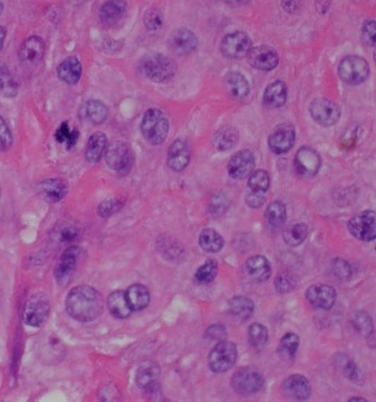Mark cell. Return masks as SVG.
<instances>
[{"mask_svg":"<svg viewBox=\"0 0 376 402\" xmlns=\"http://www.w3.org/2000/svg\"><path fill=\"white\" fill-rule=\"evenodd\" d=\"M142 68L147 78L157 83L169 81L176 74V64L174 61L162 54L148 57L145 60Z\"/></svg>","mask_w":376,"mask_h":402,"instance_id":"obj_8","label":"cell"},{"mask_svg":"<svg viewBox=\"0 0 376 402\" xmlns=\"http://www.w3.org/2000/svg\"><path fill=\"white\" fill-rule=\"evenodd\" d=\"M68 182L61 178H49L39 185V191L47 201L56 203L61 201L68 194Z\"/></svg>","mask_w":376,"mask_h":402,"instance_id":"obj_23","label":"cell"},{"mask_svg":"<svg viewBox=\"0 0 376 402\" xmlns=\"http://www.w3.org/2000/svg\"><path fill=\"white\" fill-rule=\"evenodd\" d=\"M265 384L263 374L255 368L246 367L233 374L231 386L242 396H252L262 390Z\"/></svg>","mask_w":376,"mask_h":402,"instance_id":"obj_6","label":"cell"},{"mask_svg":"<svg viewBox=\"0 0 376 402\" xmlns=\"http://www.w3.org/2000/svg\"><path fill=\"white\" fill-rule=\"evenodd\" d=\"M46 51L44 41L40 37L25 39L19 49V59L25 64H37L42 60Z\"/></svg>","mask_w":376,"mask_h":402,"instance_id":"obj_22","label":"cell"},{"mask_svg":"<svg viewBox=\"0 0 376 402\" xmlns=\"http://www.w3.org/2000/svg\"><path fill=\"white\" fill-rule=\"evenodd\" d=\"M252 49V41L246 33L236 31L223 38L221 51L227 58L242 59L248 56Z\"/></svg>","mask_w":376,"mask_h":402,"instance_id":"obj_11","label":"cell"},{"mask_svg":"<svg viewBox=\"0 0 376 402\" xmlns=\"http://www.w3.org/2000/svg\"><path fill=\"white\" fill-rule=\"evenodd\" d=\"M305 297L315 309L328 311L336 303V292L334 288L327 284H315L307 290Z\"/></svg>","mask_w":376,"mask_h":402,"instance_id":"obj_17","label":"cell"},{"mask_svg":"<svg viewBox=\"0 0 376 402\" xmlns=\"http://www.w3.org/2000/svg\"><path fill=\"white\" fill-rule=\"evenodd\" d=\"M238 141V132L233 127H223L213 136L212 143L215 150L225 152L232 150Z\"/></svg>","mask_w":376,"mask_h":402,"instance_id":"obj_34","label":"cell"},{"mask_svg":"<svg viewBox=\"0 0 376 402\" xmlns=\"http://www.w3.org/2000/svg\"><path fill=\"white\" fill-rule=\"evenodd\" d=\"M140 129L147 142L152 145H160L164 142L169 132V121L164 112L150 109L142 117Z\"/></svg>","mask_w":376,"mask_h":402,"instance_id":"obj_2","label":"cell"},{"mask_svg":"<svg viewBox=\"0 0 376 402\" xmlns=\"http://www.w3.org/2000/svg\"><path fill=\"white\" fill-rule=\"evenodd\" d=\"M126 8L124 0H109L102 6L99 18L104 25H116L126 13Z\"/></svg>","mask_w":376,"mask_h":402,"instance_id":"obj_27","label":"cell"},{"mask_svg":"<svg viewBox=\"0 0 376 402\" xmlns=\"http://www.w3.org/2000/svg\"><path fill=\"white\" fill-rule=\"evenodd\" d=\"M109 147L107 135L102 132L94 133L86 145L85 158L92 164L101 162Z\"/></svg>","mask_w":376,"mask_h":402,"instance_id":"obj_26","label":"cell"},{"mask_svg":"<svg viewBox=\"0 0 376 402\" xmlns=\"http://www.w3.org/2000/svg\"><path fill=\"white\" fill-rule=\"evenodd\" d=\"M229 311L232 317L248 321L254 315L255 304L248 296H234L229 301Z\"/></svg>","mask_w":376,"mask_h":402,"instance_id":"obj_30","label":"cell"},{"mask_svg":"<svg viewBox=\"0 0 376 402\" xmlns=\"http://www.w3.org/2000/svg\"><path fill=\"white\" fill-rule=\"evenodd\" d=\"M224 1L232 6H243L246 5L250 0H224Z\"/></svg>","mask_w":376,"mask_h":402,"instance_id":"obj_57","label":"cell"},{"mask_svg":"<svg viewBox=\"0 0 376 402\" xmlns=\"http://www.w3.org/2000/svg\"><path fill=\"white\" fill-rule=\"evenodd\" d=\"M299 344H301V339L298 335L295 333H287L284 335L278 345V355L285 362L293 360L298 352Z\"/></svg>","mask_w":376,"mask_h":402,"instance_id":"obj_35","label":"cell"},{"mask_svg":"<svg viewBox=\"0 0 376 402\" xmlns=\"http://www.w3.org/2000/svg\"><path fill=\"white\" fill-rule=\"evenodd\" d=\"M78 137H80V133H78V129H70L68 122H63L56 133V142L59 144L66 145L68 150H70L76 144Z\"/></svg>","mask_w":376,"mask_h":402,"instance_id":"obj_45","label":"cell"},{"mask_svg":"<svg viewBox=\"0 0 376 402\" xmlns=\"http://www.w3.org/2000/svg\"><path fill=\"white\" fill-rule=\"evenodd\" d=\"M311 117L322 126H332L341 117L338 104L326 99H316L310 105Z\"/></svg>","mask_w":376,"mask_h":402,"instance_id":"obj_13","label":"cell"},{"mask_svg":"<svg viewBox=\"0 0 376 402\" xmlns=\"http://www.w3.org/2000/svg\"><path fill=\"white\" fill-rule=\"evenodd\" d=\"M336 364L341 372L348 380H351L352 382L356 384H363V374H361L358 366L350 358H348L346 355H338L336 358Z\"/></svg>","mask_w":376,"mask_h":402,"instance_id":"obj_37","label":"cell"},{"mask_svg":"<svg viewBox=\"0 0 376 402\" xmlns=\"http://www.w3.org/2000/svg\"><path fill=\"white\" fill-rule=\"evenodd\" d=\"M66 309L72 319L78 321H95L103 313V296L90 285H80L68 292Z\"/></svg>","mask_w":376,"mask_h":402,"instance_id":"obj_1","label":"cell"},{"mask_svg":"<svg viewBox=\"0 0 376 402\" xmlns=\"http://www.w3.org/2000/svg\"><path fill=\"white\" fill-rule=\"evenodd\" d=\"M126 299L133 311H142L150 303V290L142 284H133L127 288Z\"/></svg>","mask_w":376,"mask_h":402,"instance_id":"obj_29","label":"cell"},{"mask_svg":"<svg viewBox=\"0 0 376 402\" xmlns=\"http://www.w3.org/2000/svg\"><path fill=\"white\" fill-rule=\"evenodd\" d=\"M226 201L227 198L225 197V196H215V197L213 198L211 206H210V207H211V213H213L214 215H222L225 209H227V205H229Z\"/></svg>","mask_w":376,"mask_h":402,"instance_id":"obj_54","label":"cell"},{"mask_svg":"<svg viewBox=\"0 0 376 402\" xmlns=\"http://www.w3.org/2000/svg\"><path fill=\"white\" fill-rule=\"evenodd\" d=\"M13 137L5 119L0 117V153L6 152L13 146Z\"/></svg>","mask_w":376,"mask_h":402,"instance_id":"obj_49","label":"cell"},{"mask_svg":"<svg viewBox=\"0 0 376 402\" xmlns=\"http://www.w3.org/2000/svg\"><path fill=\"white\" fill-rule=\"evenodd\" d=\"M287 100V86L283 81H275L266 88L264 104L268 109L283 107Z\"/></svg>","mask_w":376,"mask_h":402,"instance_id":"obj_32","label":"cell"},{"mask_svg":"<svg viewBox=\"0 0 376 402\" xmlns=\"http://www.w3.org/2000/svg\"><path fill=\"white\" fill-rule=\"evenodd\" d=\"M248 64L260 71H270L278 66L279 57L274 49L267 46L252 48L248 54Z\"/></svg>","mask_w":376,"mask_h":402,"instance_id":"obj_20","label":"cell"},{"mask_svg":"<svg viewBox=\"0 0 376 402\" xmlns=\"http://www.w3.org/2000/svg\"><path fill=\"white\" fill-rule=\"evenodd\" d=\"M283 7L285 8V11L293 13L297 8V3L296 0H283Z\"/></svg>","mask_w":376,"mask_h":402,"instance_id":"obj_56","label":"cell"},{"mask_svg":"<svg viewBox=\"0 0 376 402\" xmlns=\"http://www.w3.org/2000/svg\"><path fill=\"white\" fill-rule=\"evenodd\" d=\"M225 335H226V331L224 327L221 325H213L207 329L205 336L209 337L210 339H222Z\"/></svg>","mask_w":376,"mask_h":402,"instance_id":"obj_55","label":"cell"},{"mask_svg":"<svg viewBox=\"0 0 376 402\" xmlns=\"http://www.w3.org/2000/svg\"><path fill=\"white\" fill-rule=\"evenodd\" d=\"M199 246L207 253H217L224 247V239L214 229L207 228L199 235Z\"/></svg>","mask_w":376,"mask_h":402,"instance_id":"obj_33","label":"cell"},{"mask_svg":"<svg viewBox=\"0 0 376 402\" xmlns=\"http://www.w3.org/2000/svg\"><path fill=\"white\" fill-rule=\"evenodd\" d=\"M296 172L303 178H310L318 174L321 167V157L311 147H301L295 156Z\"/></svg>","mask_w":376,"mask_h":402,"instance_id":"obj_12","label":"cell"},{"mask_svg":"<svg viewBox=\"0 0 376 402\" xmlns=\"http://www.w3.org/2000/svg\"><path fill=\"white\" fill-rule=\"evenodd\" d=\"M78 1H80V3H83V1H86V0H78Z\"/></svg>","mask_w":376,"mask_h":402,"instance_id":"obj_61","label":"cell"},{"mask_svg":"<svg viewBox=\"0 0 376 402\" xmlns=\"http://www.w3.org/2000/svg\"><path fill=\"white\" fill-rule=\"evenodd\" d=\"M58 76L61 81L70 85L78 83L82 76L81 62L75 57H68L59 66Z\"/></svg>","mask_w":376,"mask_h":402,"instance_id":"obj_28","label":"cell"},{"mask_svg":"<svg viewBox=\"0 0 376 402\" xmlns=\"http://www.w3.org/2000/svg\"><path fill=\"white\" fill-rule=\"evenodd\" d=\"M331 273L339 281L346 282L351 278V266L342 259H334L331 264Z\"/></svg>","mask_w":376,"mask_h":402,"instance_id":"obj_47","label":"cell"},{"mask_svg":"<svg viewBox=\"0 0 376 402\" xmlns=\"http://www.w3.org/2000/svg\"><path fill=\"white\" fill-rule=\"evenodd\" d=\"M159 365L150 360L144 362L137 370V386L148 395H154L159 391Z\"/></svg>","mask_w":376,"mask_h":402,"instance_id":"obj_14","label":"cell"},{"mask_svg":"<svg viewBox=\"0 0 376 402\" xmlns=\"http://www.w3.org/2000/svg\"><path fill=\"white\" fill-rule=\"evenodd\" d=\"M162 13L157 9H150V11H147L146 15H145L144 23L147 28L150 30H157L159 29L162 25Z\"/></svg>","mask_w":376,"mask_h":402,"instance_id":"obj_50","label":"cell"},{"mask_svg":"<svg viewBox=\"0 0 376 402\" xmlns=\"http://www.w3.org/2000/svg\"><path fill=\"white\" fill-rule=\"evenodd\" d=\"M107 307L115 319H128L132 315L133 309L129 307L124 291H114L107 299Z\"/></svg>","mask_w":376,"mask_h":402,"instance_id":"obj_31","label":"cell"},{"mask_svg":"<svg viewBox=\"0 0 376 402\" xmlns=\"http://www.w3.org/2000/svg\"><path fill=\"white\" fill-rule=\"evenodd\" d=\"M248 342L255 352H262L268 343V331L264 325L254 323L248 329Z\"/></svg>","mask_w":376,"mask_h":402,"instance_id":"obj_39","label":"cell"},{"mask_svg":"<svg viewBox=\"0 0 376 402\" xmlns=\"http://www.w3.org/2000/svg\"><path fill=\"white\" fill-rule=\"evenodd\" d=\"M348 232L354 238L364 242H371L376 238V218L373 211H365L354 215L348 223Z\"/></svg>","mask_w":376,"mask_h":402,"instance_id":"obj_9","label":"cell"},{"mask_svg":"<svg viewBox=\"0 0 376 402\" xmlns=\"http://www.w3.org/2000/svg\"><path fill=\"white\" fill-rule=\"evenodd\" d=\"M19 84L6 66H0V94L13 99L18 94Z\"/></svg>","mask_w":376,"mask_h":402,"instance_id":"obj_38","label":"cell"},{"mask_svg":"<svg viewBox=\"0 0 376 402\" xmlns=\"http://www.w3.org/2000/svg\"><path fill=\"white\" fill-rule=\"evenodd\" d=\"M50 314V302L44 294H33L28 301L25 302L23 309V321L31 327H41Z\"/></svg>","mask_w":376,"mask_h":402,"instance_id":"obj_7","label":"cell"},{"mask_svg":"<svg viewBox=\"0 0 376 402\" xmlns=\"http://www.w3.org/2000/svg\"><path fill=\"white\" fill-rule=\"evenodd\" d=\"M225 89L234 100H243L250 93L248 78L240 72H230L225 76Z\"/></svg>","mask_w":376,"mask_h":402,"instance_id":"obj_25","label":"cell"},{"mask_svg":"<svg viewBox=\"0 0 376 402\" xmlns=\"http://www.w3.org/2000/svg\"><path fill=\"white\" fill-rule=\"evenodd\" d=\"M6 35H7V31H6V29L4 28V27H1V25H0V51H1V49H3L4 42H5Z\"/></svg>","mask_w":376,"mask_h":402,"instance_id":"obj_58","label":"cell"},{"mask_svg":"<svg viewBox=\"0 0 376 402\" xmlns=\"http://www.w3.org/2000/svg\"><path fill=\"white\" fill-rule=\"evenodd\" d=\"M121 207H123V203L121 200L111 198V199L104 200L103 203L99 206L97 211L102 218H109L119 211Z\"/></svg>","mask_w":376,"mask_h":402,"instance_id":"obj_48","label":"cell"},{"mask_svg":"<svg viewBox=\"0 0 376 402\" xmlns=\"http://www.w3.org/2000/svg\"><path fill=\"white\" fill-rule=\"evenodd\" d=\"M191 158V148L183 139H177L168 150V166L174 172H182L187 168Z\"/></svg>","mask_w":376,"mask_h":402,"instance_id":"obj_21","label":"cell"},{"mask_svg":"<svg viewBox=\"0 0 376 402\" xmlns=\"http://www.w3.org/2000/svg\"><path fill=\"white\" fill-rule=\"evenodd\" d=\"M307 237H308V225L305 223L291 225L283 232L284 241L288 247H291V248L303 244Z\"/></svg>","mask_w":376,"mask_h":402,"instance_id":"obj_36","label":"cell"},{"mask_svg":"<svg viewBox=\"0 0 376 402\" xmlns=\"http://www.w3.org/2000/svg\"><path fill=\"white\" fill-rule=\"evenodd\" d=\"M281 391L289 399L305 401L310 398L311 384L303 374H291L284 380Z\"/></svg>","mask_w":376,"mask_h":402,"instance_id":"obj_19","label":"cell"},{"mask_svg":"<svg viewBox=\"0 0 376 402\" xmlns=\"http://www.w3.org/2000/svg\"><path fill=\"white\" fill-rule=\"evenodd\" d=\"M86 115L94 124H102L109 117V109L103 102L91 100L86 103Z\"/></svg>","mask_w":376,"mask_h":402,"instance_id":"obj_41","label":"cell"},{"mask_svg":"<svg viewBox=\"0 0 376 402\" xmlns=\"http://www.w3.org/2000/svg\"><path fill=\"white\" fill-rule=\"evenodd\" d=\"M255 167V156L250 150L236 153L227 165V172L233 179H244L252 174Z\"/></svg>","mask_w":376,"mask_h":402,"instance_id":"obj_18","label":"cell"},{"mask_svg":"<svg viewBox=\"0 0 376 402\" xmlns=\"http://www.w3.org/2000/svg\"><path fill=\"white\" fill-rule=\"evenodd\" d=\"M338 71L344 83L358 85L369 78L370 66L361 57L348 56L341 61Z\"/></svg>","mask_w":376,"mask_h":402,"instance_id":"obj_4","label":"cell"},{"mask_svg":"<svg viewBox=\"0 0 376 402\" xmlns=\"http://www.w3.org/2000/svg\"><path fill=\"white\" fill-rule=\"evenodd\" d=\"M352 323L356 331L363 336L369 337L373 333V321L365 312H356L352 319Z\"/></svg>","mask_w":376,"mask_h":402,"instance_id":"obj_46","label":"cell"},{"mask_svg":"<svg viewBox=\"0 0 376 402\" xmlns=\"http://www.w3.org/2000/svg\"><path fill=\"white\" fill-rule=\"evenodd\" d=\"M266 221L273 228H278L285 223L287 209L281 201H274L268 206L265 211Z\"/></svg>","mask_w":376,"mask_h":402,"instance_id":"obj_40","label":"cell"},{"mask_svg":"<svg viewBox=\"0 0 376 402\" xmlns=\"http://www.w3.org/2000/svg\"><path fill=\"white\" fill-rule=\"evenodd\" d=\"M375 21L369 20L364 23L363 30H362V39L364 43L372 48L375 46Z\"/></svg>","mask_w":376,"mask_h":402,"instance_id":"obj_51","label":"cell"},{"mask_svg":"<svg viewBox=\"0 0 376 402\" xmlns=\"http://www.w3.org/2000/svg\"><path fill=\"white\" fill-rule=\"evenodd\" d=\"M3 9H4L3 3L0 1V15H1V13H3Z\"/></svg>","mask_w":376,"mask_h":402,"instance_id":"obj_60","label":"cell"},{"mask_svg":"<svg viewBox=\"0 0 376 402\" xmlns=\"http://www.w3.org/2000/svg\"><path fill=\"white\" fill-rule=\"evenodd\" d=\"M78 237H80V231L73 225H66L58 232V239L61 242H73Z\"/></svg>","mask_w":376,"mask_h":402,"instance_id":"obj_52","label":"cell"},{"mask_svg":"<svg viewBox=\"0 0 376 402\" xmlns=\"http://www.w3.org/2000/svg\"><path fill=\"white\" fill-rule=\"evenodd\" d=\"M275 288L278 293H291L298 286V276L291 273V271H285L278 274L275 278Z\"/></svg>","mask_w":376,"mask_h":402,"instance_id":"obj_43","label":"cell"},{"mask_svg":"<svg viewBox=\"0 0 376 402\" xmlns=\"http://www.w3.org/2000/svg\"><path fill=\"white\" fill-rule=\"evenodd\" d=\"M270 178L266 170H260L252 172L248 178V186L250 191L266 194L269 189Z\"/></svg>","mask_w":376,"mask_h":402,"instance_id":"obj_42","label":"cell"},{"mask_svg":"<svg viewBox=\"0 0 376 402\" xmlns=\"http://www.w3.org/2000/svg\"><path fill=\"white\" fill-rule=\"evenodd\" d=\"M105 155L109 167L123 176L128 174L134 166V152L127 143L115 141L109 145Z\"/></svg>","mask_w":376,"mask_h":402,"instance_id":"obj_3","label":"cell"},{"mask_svg":"<svg viewBox=\"0 0 376 402\" xmlns=\"http://www.w3.org/2000/svg\"><path fill=\"white\" fill-rule=\"evenodd\" d=\"M272 274V266L264 256H254L248 259L243 266V276L250 283H263Z\"/></svg>","mask_w":376,"mask_h":402,"instance_id":"obj_15","label":"cell"},{"mask_svg":"<svg viewBox=\"0 0 376 402\" xmlns=\"http://www.w3.org/2000/svg\"><path fill=\"white\" fill-rule=\"evenodd\" d=\"M219 264L215 260L205 261L202 266L198 268L195 274V281L199 284H209L217 278Z\"/></svg>","mask_w":376,"mask_h":402,"instance_id":"obj_44","label":"cell"},{"mask_svg":"<svg viewBox=\"0 0 376 402\" xmlns=\"http://www.w3.org/2000/svg\"><path fill=\"white\" fill-rule=\"evenodd\" d=\"M238 360V347L234 343L221 341L209 355V366L215 374H224Z\"/></svg>","mask_w":376,"mask_h":402,"instance_id":"obj_5","label":"cell"},{"mask_svg":"<svg viewBox=\"0 0 376 402\" xmlns=\"http://www.w3.org/2000/svg\"><path fill=\"white\" fill-rule=\"evenodd\" d=\"M81 250L78 247H70L63 251L54 268V278L59 285L66 286L76 270Z\"/></svg>","mask_w":376,"mask_h":402,"instance_id":"obj_10","label":"cell"},{"mask_svg":"<svg viewBox=\"0 0 376 402\" xmlns=\"http://www.w3.org/2000/svg\"><path fill=\"white\" fill-rule=\"evenodd\" d=\"M348 401H363L365 402L366 400L363 399V398L361 397H354V398H351V399H348Z\"/></svg>","mask_w":376,"mask_h":402,"instance_id":"obj_59","label":"cell"},{"mask_svg":"<svg viewBox=\"0 0 376 402\" xmlns=\"http://www.w3.org/2000/svg\"><path fill=\"white\" fill-rule=\"evenodd\" d=\"M198 46V39L195 33L188 29H179L172 33L170 38V47L174 54L185 56L191 54Z\"/></svg>","mask_w":376,"mask_h":402,"instance_id":"obj_24","label":"cell"},{"mask_svg":"<svg viewBox=\"0 0 376 402\" xmlns=\"http://www.w3.org/2000/svg\"><path fill=\"white\" fill-rule=\"evenodd\" d=\"M295 142V127L291 124H281L274 129L268 138V146L274 154L281 155L289 152Z\"/></svg>","mask_w":376,"mask_h":402,"instance_id":"obj_16","label":"cell"},{"mask_svg":"<svg viewBox=\"0 0 376 402\" xmlns=\"http://www.w3.org/2000/svg\"><path fill=\"white\" fill-rule=\"evenodd\" d=\"M265 194H258V192L248 191V195L245 197V201L248 203V207L253 209H257L262 207L265 203Z\"/></svg>","mask_w":376,"mask_h":402,"instance_id":"obj_53","label":"cell"}]
</instances>
